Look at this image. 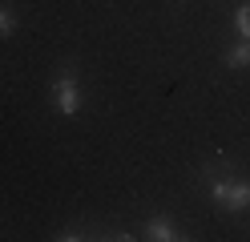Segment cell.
I'll use <instances>...</instances> for the list:
<instances>
[{"instance_id": "cell-1", "label": "cell", "mask_w": 250, "mask_h": 242, "mask_svg": "<svg viewBox=\"0 0 250 242\" xmlns=\"http://www.w3.org/2000/svg\"><path fill=\"white\" fill-rule=\"evenodd\" d=\"M210 198L218 202V210H226V214H242L250 206V182L246 177H214L210 182Z\"/></svg>"}, {"instance_id": "cell-2", "label": "cell", "mask_w": 250, "mask_h": 242, "mask_svg": "<svg viewBox=\"0 0 250 242\" xmlns=\"http://www.w3.org/2000/svg\"><path fill=\"white\" fill-rule=\"evenodd\" d=\"M53 109L61 113V117H73V113L81 109V85H77V73L69 69V65L53 77Z\"/></svg>"}, {"instance_id": "cell-3", "label": "cell", "mask_w": 250, "mask_h": 242, "mask_svg": "<svg viewBox=\"0 0 250 242\" xmlns=\"http://www.w3.org/2000/svg\"><path fill=\"white\" fill-rule=\"evenodd\" d=\"M142 238H149V242H174L182 234H178V226L169 222V218H149L146 230H142Z\"/></svg>"}, {"instance_id": "cell-4", "label": "cell", "mask_w": 250, "mask_h": 242, "mask_svg": "<svg viewBox=\"0 0 250 242\" xmlns=\"http://www.w3.org/2000/svg\"><path fill=\"white\" fill-rule=\"evenodd\" d=\"M222 65H226V69H246V65H250V41H238L234 48H226Z\"/></svg>"}, {"instance_id": "cell-5", "label": "cell", "mask_w": 250, "mask_h": 242, "mask_svg": "<svg viewBox=\"0 0 250 242\" xmlns=\"http://www.w3.org/2000/svg\"><path fill=\"white\" fill-rule=\"evenodd\" d=\"M234 28H238V37H242V41H250V0L234 8Z\"/></svg>"}, {"instance_id": "cell-6", "label": "cell", "mask_w": 250, "mask_h": 242, "mask_svg": "<svg viewBox=\"0 0 250 242\" xmlns=\"http://www.w3.org/2000/svg\"><path fill=\"white\" fill-rule=\"evenodd\" d=\"M12 32H17V12L0 4V37H12Z\"/></svg>"}, {"instance_id": "cell-7", "label": "cell", "mask_w": 250, "mask_h": 242, "mask_svg": "<svg viewBox=\"0 0 250 242\" xmlns=\"http://www.w3.org/2000/svg\"><path fill=\"white\" fill-rule=\"evenodd\" d=\"M57 238H61V242H77V238H85V234H81V230H61Z\"/></svg>"}]
</instances>
